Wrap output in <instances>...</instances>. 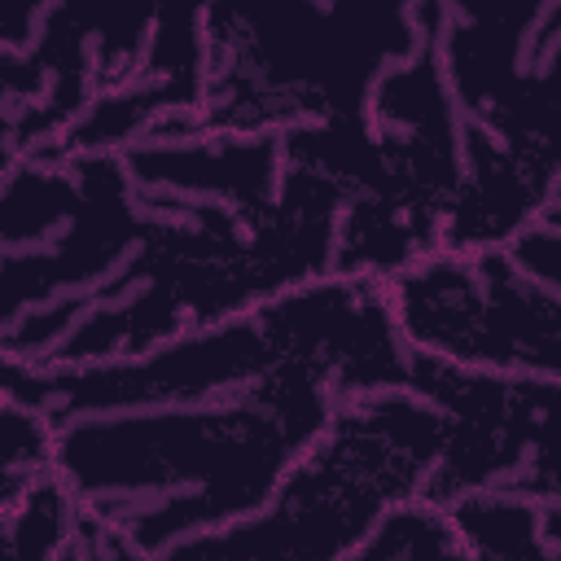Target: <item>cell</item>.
Returning a JSON list of instances; mask_svg holds the SVG:
<instances>
[{
	"instance_id": "1",
	"label": "cell",
	"mask_w": 561,
	"mask_h": 561,
	"mask_svg": "<svg viewBox=\"0 0 561 561\" xmlns=\"http://www.w3.org/2000/svg\"><path fill=\"white\" fill-rule=\"evenodd\" d=\"M337 399L302 368L193 403L57 425V478L83 513L162 557L171 543L259 513L285 469L324 434Z\"/></svg>"
},
{
	"instance_id": "2",
	"label": "cell",
	"mask_w": 561,
	"mask_h": 561,
	"mask_svg": "<svg viewBox=\"0 0 561 561\" xmlns=\"http://www.w3.org/2000/svg\"><path fill=\"white\" fill-rule=\"evenodd\" d=\"M443 438V412L416 390L346 399L259 513L180 539L158 561H346L386 513L425 495Z\"/></svg>"
},
{
	"instance_id": "3",
	"label": "cell",
	"mask_w": 561,
	"mask_h": 561,
	"mask_svg": "<svg viewBox=\"0 0 561 561\" xmlns=\"http://www.w3.org/2000/svg\"><path fill=\"white\" fill-rule=\"evenodd\" d=\"M403 342L416 355L500 377L561 381V294L513 250H434L386 280Z\"/></svg>"
},
{
	"instance_id": "4",
	"label": "cell",
	"mask_w": 561,
	"mask_h": 561,
	"mask_svg": "<svg viewBox=\"0 0 561 561\" xmlns=\"http://www.w3.org/2000/svg\"><path fill=\"white\" fill-rule=\"evenodd\" d=\"M456 539L434 561H552L543 543V504L482 491L451 508Z\"/></svg>"
},
{
	"instance_id": "5",
	"label": "cell",
	"mask_w": 561,
	"mask_h": 561,
	"mask_svg": "<svg viewBox=\"0 0 561 561\" xmlns=\"http://www.w3.org/2000/svg\"><path fill=\"white\" fill-rule=\"evenodd\" d=\"M83 504L53 473L35 482L22 504L4 508V561H61L79 539Z\"/></svg>"
},
{
	"instance_id": "6",
	"label": "cell",
	"mask_w": 561,
	"mask_h": 561,
	"mask_svg": "<svg viewBox=\"0 0 561 561\" xmlns=\"http://www.w3.org/2000/svg\"><path fill=\"white\" fill-rule=\"evenodd\" d=\"M456 539V522L447 508L430 500H408L381 517V526L346 557V561H434Z\"/></svg>"
},
{
	"instance_id": "7",
	"label": "cell",
	"mask_w": 561,
	"mask_h": 561,
	"mask_svg": "<svg viewBox=\"0 0 561 561\" xmlns=\"http://www.w3.org/2000/svg\"><path fill=\"white\" fill-rule=\"evenodd\" d=\"M57 473V421L39 408L4 399V508Z\"/></svg>"
},
{
	"instance_id": "8",
	"label": "cell",
	"mask_w": 561,
	"mask_h": 561,
	"mask_svg": "<svg viewBox=\"0 0 561 561\" xmlns=\"http://www.w3.org/2000/svg\"><path fill=\"white\" fill-rule=\"evenodd\" d=\"M79 548H83V561H158V557H149L145 548H136L118 526H105V522L92 517V513H83Z\"/></svg>"
},
{
	"instance_id": "9",
	"label": "cell",
	"mask_w": 561,
	"mask_h": 561,
	"mask_svg": "<svg viewBox=\"0 0 561 561\" xmlns=\"http://www.w3.org/2000/svg\"><path fill=\"white\" fill-rule=\"evenodd\" d=\"M543 543L552 561H561V504H543Z\"/></svg>"
},
{
	"instance_id": "10",
	"label": "cell",
	"mask_w": 561,
	"mask_h": 561,
	"mask_svg": "<svg viewBox=\"0 0 561 561\" xmlns=\"http://www.w3.org/2000/svg\"><path fill=\"white\" fill-rule=\"evenodd\" d=\"M543 224H548V228H561V180H557V188H552V202H548V210H543Z\"/></svg>"
}]
</instances>
